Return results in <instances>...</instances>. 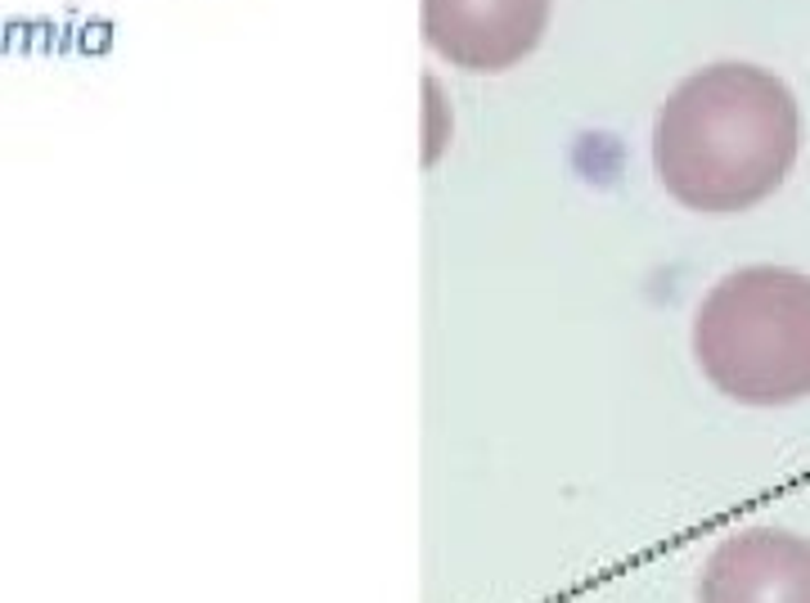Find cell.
<instances>
[{"label":"cell","mask_w":810,"mask_h":603,"mask_svg":"<svg viewBox=\"0 0 810 603\" xmlns=\"http://www.w3.org/2000/svg\"><path fill=\"white\" fill-rule=\"evenodd\" d=\"M801 153V108L757 64H707L675 86L653 122V172L693 212L766 203Z\"/></svg>","instance_id":"cell-1"},{"label":"cell","mask_w":810,"mask_h":603,"mask_svg":"<svg viewBox=\"0 0 810 603\" xmlns=\"http://www.w3.org/2000/svg\"><path fill=\"white\" fill-rule=\"evenodd\" d=\"M693 356L738 406H792L810 397V276L743 266L693 315Z\"/></svg>","instance_id":"cell-2"},{"label":"cell","mask_w":810,"mask_h":603,"mask_svg":"<svg viewBox=\"0 0 810 603\" xmlns=\"http://www.w3.org/2000/svg\"><path fill=\"white\" fill-rule=\"evenodd\" d=\"M554 0H424V36L465 73L523 64L550 28Z\"/></svg>","instance_id":"cell-3"},{"label":"cell","mask_w":810,"mask_h":603,"mask_svg":"<svg viewBox=\"0 0 810 603\" xmlns=\"http://www.w3.org/2000/svg\"><path fill=\"white\" fill-rule=\"evenodd\" d=\"M699 603H810V540L779 527H747L716 545Z\"/></svg>","instance_id":"cell-4"},{"label":"cell","mask_w":810,"mask_h":603,"mask_svg":"<svg viewBox=\"0 0 810 603\" xmlns=\"http://www.w3.org/2000/svg\"><path fill=\"white\" fill-rule=\"evenodd\" d=\"M108 36H113V32H108V23H90V28L82 32L86 50H104V45H108Z\"/></svg>","instance_id":"cell-5"},{"label":"cell","mask_w":810,"mask_h":603,"mask_svg":"<svg viewBox=\"0 0 810 603\" xmlns=\"http://www.w3.org/2000/svg\"><path fill=\"white\" fill-rule=\"evenodd\" d=\"M23 36H28L23 28H10V32H6V41H10V45H23Z\"/></svg>","instance_id":"cell-6"}]
</instances>
